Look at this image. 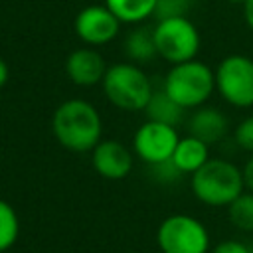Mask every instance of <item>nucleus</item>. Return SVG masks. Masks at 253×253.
<instances>
[{
  "label": "nucleus",
  "instance_id": "obj_23",
  "mask_svg": "<svg viewBox=\"0 0 253 253\" xmlns=\"http://www.w3.org/2000/svg\"><path fill=\"white\" fill-rule=\"evenodd\" d=\"M243 18H245L247 28L253 32V0H245V4H243Z\"/></svg>",
  "mask_w": 253,
  "mask_h": 253
},
{
  "label": "nucleus",
  "instance_id": "obj_16",
  "mask_svg": "<svg viewBox=\"0 0 253 253\" xmlns=\"http://www.w3.org/2000/svg\"><path fill=\"white\" fill-rule=\"evenodd\" d=\"M103 4L123 24H140L154 16L156 0H103Z\"/></svg>",
  "mask_w": 253,
  "mask_h": 253
},
{
  "label": "nucleus",
  "instance_id": "obj_11",
  "mask_svg": "<svg viewBox=\"0 0 253 253\" xmlns=\"http://www.w3.org/2000/svg\"><path fill=\"white\" fill-rule=\"evenodd\" d=\"M105 57L97 51V47L83 45L73 49L65 57V75L77 87H95L103 81L107 71Z\"/></svg>",
  "mask_w": 253,
  "mask_h": 253
},
{
  "label": "nucleus",
  "instance_id": "obj_6",
  "mask_svg": "<svg viewBox=\"0 0 253 253\" xmlns=\"http://www.w3.org/2000/svg\"><path fill=\"white\" fill-rule=\"evenodd\" d=\"M156 245L162 253H210L208 227L190 213H170L156 229Z\"/></svg>",
  "mask_w": 253,
  "mask_h": 253
},
{
  "label": "nucleus",
  "instance_id": "obj_17",
  "mask_svg": "<svg viewBox=\"0 0 253 253\" xmlns=\"http://www.w3.org/2000/svg\"><path fill=\"white\" fill-rule=\"evenodd\" d=\"M227 219L239 231H253V192L243 190L227 206Z\"/></svg>",
  "mask_w": 253,
  "mask_h": 253
},
{
  "label": "nucleus",
  "instance_id": "obj_4",
  "mask_svg": "<svg viewBox=\"0 0 253 253\" xmlns=\"http://www.w3.org/2000/svg\"><path fill=\"white\" fill-rule=\"evenodd\" d=\"M162 89L182 109H198L206 105L213 95L215 75L208 63L196 57V59L172 65L164 77Z\"/></svg>",
  "mask_w": 253,
  "mask_h": 253
},
{
  "label": "nucleus",
  "instance_id": "obj_24",
  "mask_svg": "<svg viewBox=\"0 0 253 253\" xmlns=\"http://www.w3.org/2000/svg\"><path fill=\"white\" fill-rule=\"evenodd\" d=\"M8 79H10V67H8V63L0 57V89L8 83Z\"/></svg>",
  "mask_w": 253,
  "mask_h": 253
},
{
  "label": "nucleus",
  "instance_id": "obj_22",
  "mask_svg": "<svg viewBox=\"0 0 253 253\" xmlns=\"http://www.w3.org/2000/svg\"><path fill=\"white\" fill-rule=\"evenodd\" d=\"M243 170V182H245V190L253 192V154L247 158L245 166L241 168Z\"/></svg>",
  "mask_w": 253,
  "mask_h": 253
},
{
  "label": "nucleus",
  "instance_id": "obj_18",
  "mask_svg": "<svg viewBox=\"0 0 253 253\" xmlns=\"http://www.w3.org/2000/svg\"><path fill=\"white\" fill-rule=\"evenodd\" d=\"M20 237V217L12 204L0 198V253L14 247Z\"/></svg>",
  "mask_w": 253,
  "mask_h": 253
},
{
  "label": "nucleus",
  "instance_id": "obj_15",
  "mask_svg": "<svg viewBox=\"0 0 253 253\" xmlns=\"http://www.w3.org/2000/svg\"><path fill=\"white\" fill-rule=\"evenodd\" d=\"M186 109H182L164 89L160 91H154L150 101L146 103L144 107V115L148 121H158V123H164V125H172V126H178L182 123V115H184Z\"/></svg>",
  "mask_w": 253,
  "mask_h": 253
},
{
  "label": "nucleus",
  "instance_id": "obj_9",
  "mask_svg": "<svg viewBox=\"0 0 253 253\" xmlns=\"http://www.w3.org/2000/svg\"><path fill=\"white\" fill-rule=\"evenodd\" d=\"M121 20L105 6V4H89L79 10L73 22L75 36L83 42V45L101 47L117 40L121 32Z\"/></svg>",
  "mask_w": 253,
  "mask_h": 253
},
{
  "label": "nucleus",
  "instance_id": "obj_25",
  "mask_svg": "<svg viewBox=\"0 0 253 253\" xmlns=\"http://www.w3.org/2000/svg\"><path fill=\"white\" fill-rule=\"evenodd\" d=\"M227 2H231V4H245V0H227Z\"/></svg>",
  "mask_w": 253,
  "mask_h": 253
},
{
  "label": "nucleus",
  "instance_id": "obj_14",
  "mask_svg": "<svg viewBox=\"0 0 253 253\" xmlns=\"http://www.w3.org/2000/svg\"><path fill=\"white\" fill-rule=\"evenodd\" d=\"M125 53L132 63H148L158 57L152 30L144 26H136L134 30H130L125 38Z\"/></svg>",
  "mask_w": 253,
  "mask_h": 253
},
{
  "label": "nucleus",
  "instance_id": "obj_20",
  "mask_svg": "<svg viewBox=\"0 0 253 253\" xmlns=\"http://www.w3.org/2000/svg\"><path fill=\"white\" fill-rule=\"evenodd\" d=\"M233 140L239 148L253 154V115L245 117L233 130Z\"/></svg>",
  "mask_w": 253,
  "mask_h": 253
},
{
  "label": "nucleus",
  "instance_id": "obj_12",
  "mask_svg": "<svg viewBox=\"0 0 253 253\" xmlns=\"http://www.w3.org/2000/svg\"><path fill=\"white\" fill-rule=\"evenodd\" d=\"M229 128V121L227 117L215 109V107H198L194 109V113L188 119V132L200 140H204L206 144H215L219 142Z\"/></svg>",
  "mask_w": 253,
  "mask_h": 253
},
{
  "label": "nucleus",
  "instance_id": "obj_5",
  "mask_svg": "<svg viewBox=\"0 0 253 253\" xmlns=\"http://www.w3.org/2000/svg\"><path fill=\"white\" fill-rule=\"evenodd\" d=\"M152 36L158 57H162L170 65L196 59L202 47L200 32L188 16L156 20Z\"/></svg>",
  "mask_w": 253,
  "mask_h": 253
},
{
  "label": "nucleus",
  "instance_id": "obj_8",
  "mask_svg": "<svg viewBox=\"0 0 253 253\" xmlns=\"http://www.w3.org/2000/svg\"><path fill=\"white\" fill-rule=\"evenodd\" d=\"M178 140L180 136H178L176 126L146 119L134 130L132 150L142 162H146L148 166H156L172 158Z\"/></svg>",
  "mask_w": 253,
  "mask_h": 253
},
{
  "label": "nucleus",
  "instance_id": "obj_1",
  "mask_svg": "<svg viewBox=\"0 0 253 253\" xmlns=\"http://www.w3.org/2000/svg\"><path fill=\"white\" fill-rule=\"evenodd\" d=\"M51 132L69 152H91L103 134V119L93 103L71 97L59 103L51 115Z\"/></svg>",
  "mask_w": 253,
  "mask_h": 253
},
{
  "label": "nucleus",
  "instance_id": "obj_21",
  "mask_svg": "<svg viewBox=\"0 0 253 253\" xmlns=\"http://www.w3.org/2000/svg\"><path fill=\"white\" fill-rule=\"evenodd\" d=\"M210 253H251V249L239 239H223L215 243L213 249H210Z\"/></svg>",
  "mask_w": 253,
  "mask_h": 253
},
{
  "label": "nucleus",
  "instance_id": "obj_2",
  "mask_svg": "<svg viewBox=\"0 0 253 253\" xmlns=\"http://www.w3.org/2000/svg\"><path fill=\"white\" fill-rule=\"evenodd\" d=\"M190 190L206 206L227 208L245 190L243 170L225 158H210L190 176Z\"/></svg>",
  "mask_w": 253,
  "mask_h": 253
},
{
  "label": "nucleus",
  "instance_id": "obj_7",
  "mask_svg": "<svg viewBox=\"0 0 253 253\" xmlns=\"http://www.w3.org/2000/svg\"><path fill=\"white\" fill-rule=\"evenodd\" d=\"M213 75L215 91L225 103L235 109L253 107V59L249 55H225L213 69Z\"/></svg>",
  "mask_w": 253,
  "mask_h": 253
},
{
  "label": "nucleus",
  "instance_id": "obj_13",
  "mask_svg": "<svg viewBox=\"0 0 253 253\" xmlns=\"http://www.w3.org/2000/svg\"><path fill=\"white\" fill-rule=\"evenodd\" d=\"M210 160V144H206L204 140L188 134L182 136L174 148V154L170 158V162L174 164V168L180 174H194L198 168H202L206 162Z\"/></svg>",
  "mask_w": 253,
  "mask_h": 253
},
{
  "label": "nucleus",
  "instance_id": "obj_3",
  "mask_svg": "<svg viewBox=\"0 0 253 253\" xmlns=\"http://www.w3.org/2000/svg\"><path fill=\"white\" fill-rule=\"evenodd\" d=\"M103 93L107 101L121 111H144L150 101L154 87L150 77L132 61H121L107 67L105 77L101 81Z\"/></svg>",
  "mask_w": 253,
  "mask_h": 253
},
{
  "label": "nucleus",
  "instance_id": "obj_19",
  "mask_svg": "<svg viewBox=\"0 0 253 253\" xmlns=\"http://www.w3.org/2000/svg\"><path fill=\"white\" fill-rule=\"evenodd\" d=\"M190 6H192V0H156L154 18L156 20H166V18L188 16Z\"/></svg>",
  "mask_w": 253,
  "mask_h": 253
},
{
  "label": "nucleus",
  "instance_id": "obj_10",
  "mask_svg": "<svg viewBox=\"0 0 253 253\" xmlns=\"http://www.w3.org/2000/svg\"><path fill=\"white\" fill-rule=\"evenodd\" d=\"M91 164L101 178L123 180L130 174L134 166V156L132 150L126 148L123 142L107 138L99 140L97 146L91 150Z\"/></svg>",
  "mask_w": 253,
  "mask_h": 253
}]
</instances>
